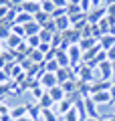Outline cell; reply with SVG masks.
<instances>
[{"label": "cell", "mask_w": 115, "mask_h": 121, "mask_svg": "<svg viewBox=\"0 0 115 121\" xmlns=\"http://www.w3.org/2000/svg\"><path fill=\"white\" fill-rule=\"evenodd\" d=\"M67 55H69V67H79L83 63V51L79 44H71Z\"/></svg>", "instance_id": "cell-1"}, {"label": "cell", "mask_w": 115, "mask_h": 121, "mask_svg": "<svg viewBox=\"0 0 115 121\" xmlns=\"http://www.w3.org/2000/svg\"><path fill=\"white\" fill-rule=\"evenodd\" d=\"M38 83L44 87V89H53V87L59 85V79H57V73H49V71H44L43 75H40V79H38Z\"/></svg>", "instance_id": "cell-2"}, {"label": "cell", "mask_w": 115, "mask_h": 121, "mask_svg": "<svg viewBox=\"0 0 115 121\" xmlns=\"http://www.w3.org/2000/svg\"><path fill=\"white\" fill-rule=\"evenodd\" d=\"M105 16H107V10L103 8V6H99V8H91V12H87V20H89V24H99Z\"/></svg>", "instance_id": "cell-3"}, {"label": "cell", "mask_w": 115, "mask_h": 121, "mask_svg": "<svg viewBox=\"0 0 115 121\" xmlns=\"http://www.w3.org/2000/svg\"><path fill=\"white\" fill-rule=\"evenodd\" d=\"M99 79H103V81H111L113 79V69H111V60H103V63H99Z\"/></svg>", "instance_id": "cell-4"}, {"label": "cell", "mask_w": 115, "mask_h": 121, "mask_svg": "<svg viewBox=\"0 0 115 121\" xmlns=\"http://www.w3.org/2000/svg\"><path fill=\"white\" fill-rule=\"evenodd\" d=\"M91 99H93L97 105L113 103V101H111V93H109V91H101V93H95V95H91Z\"/></svg>", "instance_id": "cell-5"}, {"label": "cell", "mask_w": 115, "mask_h": 121, "mask_svg": "<svg viewBox=\"0 0 115 121\" xmlns=\"http://www.w3.org/2000/svg\"><path fill=\"white\" fill-rule=\"evenodd\" d=\"M49 95H51V99L55 101V103H59V101H63L65 97H67V93L63 91L61 85H57V87H53V89H49Z\"/></svg>", "instance_id": "cell-6"}, {"label": "cell", "mask_w": 115, "mask_h": 121, "mask_svg": "<svg viewBox=\"0 0 115 121\" xmlns=\"http://www.w3.org/2000/svg\"><path fill=\"white\" fill-rule=\"evenodd\" d=\"M85 109H87V115H89V117H103V115H99L97 103H95L91 97H85Z\"/></svg>", "instance_id": "cell-7"}, {"label": "cell", "mask_w": 115, "mask_h": 121, "mask_svg": "<svg viewBox=\"0 0 115 121\" xmlns=\"http://www.w3.org/2000/svg\"><path fill=\"white\" fill-rule=\"evenodd\" d=\"M22 43H24V39H20V36L14 35V32L8 36V39H6V47H8V51H16V48L20 47Z\"/></svg>", "instance_id": "cell-8"}, {"label": "cell", "mask_w": 115, "mask_h": 121, "mask_svg": "<svg viewBox=\"0 0 115 121\" xmlns=\"http://www.w3.org/2000/svg\"><path fill=\"white\" fill-rule=\"evenodd\" d=\"M20 10L22 12H28V14H36V12H40V2H28V0H26L24 4L20 6Z\"/></svg>", "instance_id": "cell-9"}, {"label": "cell", "mask_w": 115, "mask_h": 121, "mask_svg": "<svg viewBox=\"0 0 115 121\" xmlns=\"http://www.w3.org/2000/svg\"><path fill=\"white\" fill-rule=\"evenodd\" d=\"M28 105V117L30 119H40V113H43V107H40V105L36 103V101H34V103H26Z\"/></svg>", "instance_id": "cell-10"}, {"label": "cell", "mask_w": 115, "mask_h": 121, "mask_svg": "<svg viewBox=\"0 0 115 121\" xmlns=\"http://www.w3.org/2000/svg\"><path fill=\"white\" fill-rule=\"evenodd\" d=\"M99 44H101L103 51H109V48L115 47V36L113 35H103L101 39H99Z\"/></svg>", "instance_id": "cell-11"}, {"label": "cell", "mask_w": 115, "mask_h": 121, "mask_svg": "<svg viewBox=\"0 0 115 121\" xmlns=\"http://www.w3.org/2000/svg\"><path fill=\"white\" fill-rule=\"evenodd\" d=\"M43 30V26L38 24V22H34V20H30L28 24H24V32H26V36H34V35H38Z\"/></svg>", "instance_id": "cell-12"}, {"label": "cell", "mask_w": 115, "mask_h": 121, "mask_svg": "<svg viewBox=\"0 0 115 121\" xmlns=\"http://www.w3.org/2000/svg\"><path fill=\"white\" fill-rule=\"evenodd\" d=\"M55 24H57V32H65V30L71 28V20H69V16H61V18H57Z\"/></svg>", "instance_id": "cell-13"}, {"label": "cell", "mask_w": 115, "mask_h": 121, "mask_svg": "<svg viewBox=\"0 0 115 121\" xmlns=\"http://www.w3.org/2000/svg\"><path fill=\"white\" fill-rule=\"evenodd\" d=\"M28 59L32 60L34 65H44V55L38 51V48H32V51L28 52Z\"/></svg>", "instance_id": "cell-14"}, {"label": "cell", "mask_w": 115, "mask_h": 121, "mask_svg": "<svg viewBox=\"0 0 115 121\" xmlns=\"http://www.w3.org/2000/svg\"><path fill=\"white\" fill-rule=\"evenodd\" d=\"M97 44H99V40H97V39H93V36H89V39H81L79 47H81V51L85 52V51H89V48L97 47Z\"/></svg>", "instance_id": "cell-15"}, {"label": "cell", "mask_w": 115, "mask_h": 121, "mask_svg": "<svg viewBox=\"0 0 115 121\" xmlns=\"http://www.w3.org/2000/svg\"><path fill=\"white\" fill-rule=\"evenodd\" d=\"M28 115V105H20V107H14L12 111H10V117L12 119H20V117Z\"/></svg>", "instance_id": "cell-16"}, {"label": "cell", "mask_w": 115, "mask_h": 121, "mask_svg": "<svg viewBox=\"0 0 115 121\" xmlns=\"http://www.w3.org/2000/svg\"><path fill=\"white\" fill-rule=\"evenodd\" d=\"M61 87H63V91L67 93V95H73V93H77V81H75V79H69V81L61 83Z\"/></svg>", "instance_id": "cell-17"}, {"label": "cell", "mask_w": 115, "mask_h": 121, "mask_svg": "<svg viewBox=\"0 0 115 121\" xmlns=\"http://www.w3.org/2000/svg\"><path fill=\"white\" fill-rule=\"evenodd\" d=\"M36 103H38V105H40V107H43V109H51V107H53V105H57V103H55V101H53V99H51V95H49V91H44V95H43V97H40V99H38V101H36Z\"/></svg>", "instance_id": "cell-18"}, {"label": "cell", "mask_w": 115, "mask_h": 121, "mask_svg": "<svg viewBox=\"0 0 115 121\" xmlns=\"http://www.w3.org/2000/svg\"><path fill=\"white\" fill-rule=\"evenodd\" d=\"M57 63H59L61 67H69V55H67V51H63V48H57Z\"/></svg>", "instance_id": "cell-19"}, {"label": "cell", "mask_w": 115, "mask_h": 121, "mask_svg": "<svg viewBox=\"0 0 115 121\" xmlns=\"http://www.w3.org/2000/svg\"><path fill=\"white\" fill-rule=\"evenodd\" d=\"M30 20H34V16L32 14H28V12H18V16H16V22H14V24H20V26H24V24H28Z\"/></svg>", "instance_id": "cell-20"}, {"label": "cell", "mask_w": 115, "mask_h": 121, "mask_svg": "<svg viewBox=\"0 0 115 121\" xmlns=\"http://www.w3.org/2000/svg\"><path fill=\"white\" fill-rule=\"evenodd\" d=\"M40 119H43V121H59V113L53 111V109H43Z\"/></svg>", "instance_id": "cell-21"}, {"label": "cell", "mask_w": 115, "mask_h": 121, "mask_svg": "<svg viewBox=\"0 0 115 121\" xmlns=\"http://www.w3.org/2000/svg\"><path fill=\"white\" fill-rule=\"evenodd\" d=\"M44 91H47V89H44V87L43 85H40V83H34V85H32V89H30V93H32V97H34V101H38V99H40V97H43L44 95Z\"/></svg>", "instance_id": "cell-22"}, {"label": "cell", "mask_w": 115, "mask_h": 121, "mask_svg": "<svg viewBox=\"0 0 115 121\" xmlns=\"http://www.w3.org/2000/svg\"><path fill=\"white\" fill-rule=\"evenodd\" d=\"M10 35H12V26L6 24V22H0V40L6 43V39H8Z\"/></svg>", "instance_id": "cell-23"}, {"label": "cell", "mask_w": 115, "mask_h": 121, "mask_svg": "<svg viewBox=\"0 0 115 121\" xmlns=\"http://www.w3.org/2000/svg\"><path fill=\"white\" fill-rule=\"evenodd\" d=\"M49 20H51V14L43 12V10H40V12H36V14H34V22H38V24H40V26H44V24H47Z\"/></svg>", "instance_id": "cell-24"}, {"label": "cell", "mask_w": 115, "mask_h": 121, "mask_svg": "<svg viewBox=\"0 0 115 121\" xmlns=\"http://www.w3.org/2000/svg\"><path fill=\"white\" fill-rule=\"evenodd\" d=\"M55 8H57V6L53 4V0H43V2H40V10L47 12V14H53V12H55Z\"/></svg>", "instance_id": "cell-25"}, {"label": "cell", "mask_w": 115, "mask_h": 121, "mask_svg": "<svg viewBox=\"0 0 115 121\" xmlns=\"http://www.w3.org/2000/svg\"><path fill=\"white\" fill-rule=\"evenodd\" d=\"M59 69H61V65L57 63V59H53V60H47V63H44V71H49V73H57Z\"/></svg>", "instance_id": "cell-26"}, {"label": "cell", "mask_w": 115, "mask_h": 121, "mask_svg": "<svg viewBox=\"0 0 115 121\" xmlns=\"http://www.w3.org/2000/svg\"><path fill=\"white\" fill-rule=\"evenodd\" d=\"M40 43H43V40H40V36H38V35L26 36V44H28L30 48H38V47H40Z\"/></svg>", "instance_id": "cell-27"}, {"label": "cell", "mask_w": 115, "mask_h": 121, "mask_svg": "<svg viewBox=\"0 0 115 121\" xmlns=\"http://www.w3.org/2000/svg\"><path fill=\"white\" fill-rule=\"evenodd\" d=\"M55 35H57V32H51V30H47V28H43L40 32H38V36H40V40H43V43H51Z\"/></svg>", "instance_id": "cell-28"}, {"label": "cell", "mask_w": 115, "mask_h": 121, "mask_svg": "<svg viewBox=\"0 0 115 121\" xmlns=\"http://www.w3.org/2000/svg\"><path fill=\"white\" fill-rule=\"evenodd\" d=\"M63 119H65V121H81V119H79V111H77L75 107H73L67 115H63Z\"/></svg>", "instance_id": "cell-29"}, {"label": "cell", "mask_w": 115, "mask_h": 121, "mask_svg": "<svg viewBox=\"0 0 115 121\" xmlns=\"http://www.w3.org/2000/svg\"><path fill=\"white\" fill-rule=\"evenodd\" d=\"M79 12H83L79 4H67V16H75V14H79Z\"/></svg>", "instance_id": "cell-30"}, {"label": "cell", "mask_w": 115, "mask_h": 121, "mask_svg": "<svg viewBox=\"0 0 115 121\" xmlns=\"http://www.w3.org/2000/svg\"><path fill=\"white\" fill-rule=\"evenodd\" d=\"M12 32H14V35H18L20 39H24V40H26V32H24V26H20V24H12Z\"/></svg>", "instance_id": "cell-31"}, {"label": "cell", "mask_w": 115, "mask_h": 121, "mask_svg": "<svg viewBox=\"0 0 115 121\" xmlns=\"http://www.w3.org/2000/svg\"><path fill=\"white\" fill-rule=\"evenodd\" d=\"M61 16H67V8H55V12L51 14L53 20H57V18H61Z\"/></svg>", "instance_id": "cell-32"}, {"label": "cell", "mask_w": 115, "mask_h": 121, "mask_svg": "<svg viewBox=\"0 0 115 121\" xmlns=\"http://www.w3.org/2000/svg\"><path fill=\"white\" fill-rule=\"evenodd\" d=\"M10 111H12V109H10L4 101H0V117H2V115H10Z\"/></svg>", "instance_id": "cell-33"}, {"label": "cell", "mask_w": 115, "mask_h": 121, "mask_svg": "<svg viewBox=\"0 0 115 121\" xmlns=\"http://www.w3.org/2000/svg\"><path fill=\"white\" fill-rule=\"evenodd\" d=\"M51 43H40V47H38V51H40V52H43V55H47V52L49 51H51Z\"/></svg>", "instance_id": "cell-34"}, {"label": "cell", "mask_w": 115, "mask_h": 121, "mask_svg": "<svg viewBox=\"0 0 115 121\" xmlns=\"http://www.w3.org/2000/svg\"><path fill=\"white\" fill-rule=\"evenodd\" d=\"M53 4H55L57 8H67V4H69V0H53Z\"/></svg>", "instance_id": "cell-35"}, {"label": "cell", "mask_w": 115, "mask_h": 121, "mask_svg": "<svg viewBox=\"0 0 115 121\" xmlns=\"http://www.w3.org/2000/svg\"><path fill=\"white\" fill-rule=\"evenodd\" d=\"M8 2H10V6H12V8H20L26 0H8Z\"/></svg>", "instance_id": "cell-36"}, {"label": "cell", "mask_w": 115, "mask_h": 121, "mask_svg": "<svg viewBox=\"0 0 115 121\" xmlns=\"http://www.w3.org/2000/svg\"><path fill=\"white\" fill-rule=\"evenodd\" d=\"M107 60H111V63H113V60H115V47L107 51Z\"/></svg>", "instance_id": "cell-37"}, {"label": "cell", "mask_w": 115, "mask_h": 121, "mask_svg": "<svg viewBox=\"0 0 115 121\" xmlns=\"http://www.w3.org/2000/svg\"><path fill=\"white\" fill-rule=\"evenodd\" d=\"M109 93H111V101H113V103H115V85H111Z\"/></svg>", "instance_id": "cell-38"}, {"label": "cell", "mask_w": 115, "mask_h": 121, "mask_svg": "<svg viewBox=\"0 0 115 121\" xmlns=\"http://www.w3.org/2000/svg\"><path fill=\"white\" fill-rule=\"evenodd\" d=\"M101 2H103V0H91V6H93V8H99Z\"/></svg>", "instance_id": "cell-39"}, {"label": "cell", "mask_w": 115, "mask_h": 121, "mask_svg": "<svg viewBox=\"0 0 115 121\" xmlns=\"http://www.w3.org/2000/svg\"><path fill=\"white\" fill-rule=\"evenodd\" d=\"M14 121H34V119H30L28 115H24V117H20V119H14Z\"/></svg>", "instance_id": "cell-40"}, {"label": "cell", "mask_w": 115, "mask_h": 121, "mask_svg": "<svg viewBox=\"0 0 115 121\" xmlns=\"http://www.w3.org/2000/svg\"><path fill=\"white\" fill-rule=\"evenodd\" d=\"M87 121H105V119H103V117H89Z\"/></svg>", "instance_id": "cell-41"}, {"label": "cell", "mask_w": 115, "mask_h": 121, "mask_svg": "<svg viewBox=\"0 0 115 121\" xmlns=\"http://www.w3.org/2000/svg\"><path fill=\"white\" fill-rule=\"evenodd\" d=\"M69 4H79L81 6V0H69Z\"/></svg>", "instance_id": "cell-42"}, {"label": "cell", "mask_w": 115, "mask_h": 121, "mask_svg": "<svg viewBox=\"0 0 115 121\" xmlns=\"http://www.w3.org/2000/svg\"><path fill=\"white\" fill-rule=\"evenodd\" d=\"M6 4H10L8 0H0V6H6Z\"/></svg>", "instance_id": "cell-43"}, {"label": "cell", "mask_w": 115, "mask_h": 121, "mask_svg": "<svg viewBox=\"0 0 115 121\" xmlns=\"http://www.w3.org/2000/svg\"><path fill=\"white\" fill-rule=\"evenodd\" d=\"M111 69H113V75H115V60H113V63H111Z\"/></svg>", "instance_id": "cell-44"}, {"label": "cell", "mask_w": 115, "mask_h": 121, "mask_svg": "<svg viewBox=\"0 0 115 121\" xmlns=\"http://www.w3.org/2000/svg\"><path fill=\"white\" fill-rule=\"evenodd\" d=\"M105 121H115V115H113V117H107Z\"/></svg>", "instance_id": "cell-45"}, {"label": "cell", "mask_w": 115, "mask_h": 121, "mask_svg": "<svg viewBox=\"0 0 115 121\" xmlns=\"http://www.w3.org/2000/svg\"><path fill=\"white\" fill-rule=\"evenodd\" d=\"M28 2H43V0H28Z\"/></svg>", "instance_id": "cell-46"}, {"label": "cell", "mask_w": 115, "mask_h": 121, "mask_svg": "<svg viewBox=\"0 0 115 121\" xmlns=\"http://www.w3.org/2000/svg\"><path fill=\"white\" fill-rule=\"evenodd\" d=\"M111 83H113V85H115V75H113V79H111Z\"/></svg>", "instance_id": "cell-47"}, {"label": "cell", "mask_w": 115, "mask_h": 121, "mask_svg": "<svg viewBox=\"0 0 115 121\" xmlns=\"http://www.w3.org/2000/svg\"><path fill=\"white\" fill-rule=\"evenodd\" d=\"M113 26H115V18H113Z\"/></svg>", "instance_id": "cell-48"}, {"label": "cell", "mask_w": 115, "mask_h": 121, "mask_svg": "<svg viewBox=\"0 0 115 121\" xmlns=\"http://www.w3.org/2000/svg\"><path fill=\"white\" fill-rule=\"evenodd\" d=\"M0 55H2V48H0Z\"/></svg>", "instance_id": "cell-49"}, {"label": "cell", "mask_w": 115, "mask_h": 121, "mask_svg": "<svg viewBox=\"0 0 115 121\" xmlns=\"http://www.w3.org/2000/svg\"><path fill=\"white\" fill-rule=\"evenodd\" d=\"M113 105H115V103H113Z\"/></svg>", "instance_id": "cell-50"}]
</instances>
